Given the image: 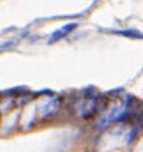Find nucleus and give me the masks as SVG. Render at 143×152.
<instances>
[{"mask_svg":"<svg viewBox=\"0 0 143 152\" xmlns=\"http://www.w3.org/2000/svg\"><path fill=\"white\" fill-rule=\"evenodd\" d=\"M72 28H76V23H71L69 27H64V28H60L58 32H55V34H53V37L50 39V41H57V39H60V36H66V34H69Z\"/></svg>","mask_w":143,"mask_h":152,"instance_id":"nucleus-1","label":"nucleus"}]
</instances>
